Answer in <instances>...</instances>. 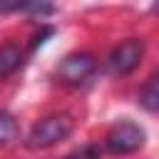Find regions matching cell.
Masks as SVG:
<instances>
[{
	"instance_id": "9",
	"label": "cell",
	"mask_w": 159,
	"mask_h": 159,
	"mask_svg": "<svg viewBox=\"0 0 159 159\" xmlns=\"http://www.w3.org/2000/svg\"><path fill=\"white\" fill-rule=\"evenodd\" d=\"M7 10H17V0H0V12H7Z\"/></svg>"
},
{
	"instance_id": "7",
	"label": "cell",
	"mask_w": 159,
	"mask_h": 159,
	"mask_svg": "<svg viewBox=\"0 0 159 159\" xmlns=\"http://www.w3.org/2000/svg\"><path fill=\"white\" fill-rule=\"evenodd\" d=\"M17 139V119L10 112H0V147H7Z\"/></svg>"
},
{
	"instance_id": "3",
	"label": "cell",
	"mask_w": 159,
	"mask_h": 159,
	"mask_svg": "<svg viewBox=\"0 0 159 159\" xmlns=\"http://www.w3.org/2000/svg\"><path fill=\"white\" fill-rule=\"evenodd\" d=\"M94 67H97V62H94V57H92L89 52H75V55H67V57L60 62L57 77H60V82H65V84L80 87V84H84V82L92 77Z\"/></svg>"
},
{
	"instance_id": "4",
	"label": "cell",
	"mask_w": 159,
	"mask_h": 159,
	"mask_svg": "<svg viewBox=\"0 0 159 159\" xmlns=\"http://www.w3.org/2000/svg\"><path fill=\"white\" fill-rule=\"evenodd\" d=\"M144 45L139 40H124L122 45H117L109 55V67L114 75H129L137 70L139 60H142Z\"/></svg>"
},
{
	"instance_id": "6",
	"label": "cell",
	"mask_w": 159,
	"mask_h": 159,
	"mask_svg": "<svg viewBox=\"0 0 159 159\" xmlns=\"http://www.w3.org/2000/svg\"><path fill=\"white\" fill-rule=\"evenodd\" d=\"M139 104H142L147 112L159 114V70L144 82V87H142V92H139Z\"/></svg>"
},
{
	"instance_id": "1",
	"label": "cell",
	"mask_w": 159,
	"mask_h": 159,
	"mask_svg": "<svg viewBox=\"0 0 159 159\" xmlns=\"http://www.w3.org/2000/svg\"><path fill=\"white\" fill-rule=\"evenodd\" d=\"M75 129V122L70 114H50V117H42L27 134L25 144L27 149H50L60 142H65Z\"/></svg>"
},
{
	"instance_id": "8",
	"label": "cell",
	"mask_w": 159,
	"mask_h": 159,
	"mask_svg": "<svg viewBox=\"0 0 159 159\" xmlns=\"http://www.w3.org/2000/svg\"><path fill=\"white\" fill-rule=\"evenodd\" d=\"M17 10H25L32 15H47L52 12V2L50 0H17Z\"/></svg>"
},
{
	"instance_id": "2",
	"label": "cell",
	"mask_w": 159,
	"mask_h": 159,
	"mask_svg": "<svg viewBox=\"0 0 159 159\" xmlns=\"http://www.w3.org/2000/svg\"><path fill=\"white\" fill-rule=\"evenodd\" d=\"M144 147V129L134 122H119L107 134V149L112 154H134Z\"/></svg>"
},
{
	"instance_id": "5",
	"label": "cell",
	"mask_w": 159,
	"mask_h": 159,
	"mask_svg": "<svg viewBox=\"0 0 159 159\" xmlns=\"http://www.w3.org/2000/svg\"><path fill=\"white\" fill-rule=\"evenodd\" d=\"M20 65H22V50L15 42L0 45V80L7 77V75H12Z\"/></svg>"
}]
</instances>
